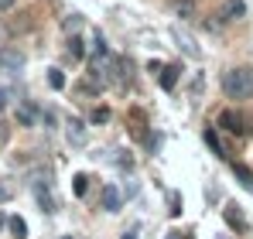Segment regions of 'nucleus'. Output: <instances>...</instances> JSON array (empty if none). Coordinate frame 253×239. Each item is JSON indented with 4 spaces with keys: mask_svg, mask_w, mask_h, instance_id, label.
Here are the masks:
<instances>
[{
    "mask_svg": "<svg viewBox=\"0 0 253 239\" xmlns=\"http://www.w3.org/2000/svg\"><path fill=\"white\" fill-rule=\"evenodd\" d=\"M222 92L229 99H250L253 96V69L250 65H236L222 76Z\"/></svg>",
    "mask_w": 253,
    "mask_h": 239,
    "instance_id": "f257e3e1",
    "label": "nucleus"
},
{
    "mask_svg": "<svg viewBox=\"0 0 253 239\" xmlns=\"http://www.w3.org/2000/svg\"><path fill=\"white\" fill-rule=\"evenodd\" d=\"M215 123H219V130H226V133H233V137H250L253 133L250 120L243 117L240 110H222V113L215 117Z\"/></svg>",
    "mask_w": 253,
    "mask_h": 239,
    "instance_id": "f03ea898",
    "label": "nucleus"
},
{
    "mask_svg": "<svg viewBox=\"0 0 253 239\" xmlns=\"http://www.w3.org/2000/svg\"><path fill=\"white\" fill-rule=\"evenodd\" d=\"M222 219H226V226H229L233 233H247V219H243V212H240L236 201H226V205H222Z\"/></svg>",
    "mask_w": 253,
    "mask_h": 239,
    "instance_id": "7ed1b4c3",
    "label": "nucleus"
},
{
    "mask_svg": "<svg viewBox=\"0 0 253 239\" xmlns=\"http://www.w3.org/2000/svg\"><path fill=\"white\" fill-rule=\"evenodd\" d=\"M0 69L10 72V76H17V72L24 69V55H21L17 48H0Z\"/></svg>",
    "mask_w": 253,
    "mask_h": 239,
    "instance_id": "20e7f679",
    "label": "nucleus"
},
{
    "mask_svg": "<svg viewBox=\"0 0 253 239\" xmlns=\"http://www.w3.org/2000/svg\"><path fill=\"white\" fill-rule=\"evenodd\" d=\"M31 192H35V201L42 205V212H55L58 205H55V199H51V192H48V181H31Z\"/></svg>",
    "mask_w": 253,
    "mask_h": 239,
    "instance_id": "39448f33",
    "label": "nucleus"
},
{
    "mask_svg": "<svg viewBox=\"0 0 253 239\" xmlns=\"http://www.w3.org/2000/svg\"><path fill=\"white\" fill-rule=\"evenodd\" d=\"M130 79H133V62L120 55L117 65H113V82H117V85H130Z\"/></svg>",
    "mask_w": 253,
    "mask_h": 239,
    "instance_id": "423d86ee",
    "label": "nucleus"
},
{
    "mask_svg": "<svg viewBox=\"0 0 253 239\" xmlns=\"http://www.w3.org/2000/svg\"><path fill=\"white\" fill-rule=\"evenodd\" d=\"M65 137H69V144L72 147H85V126H83V120H69L65 123Z\"/></svg>",
    "mask_w": 253,
    "mask_h": 239,
    "instance_id": "0eeeda50",
    "label": "nucleus"
},
{
    "mask_svg": "<svg viewBox=\"0 0 253 239\" xmlns=\"http://www.w3.org/2000/svg\"><path fill=\"white\" fill-rule=\"evenodd\" d=\"M219 17H226V21H243V17H247V3H243V0H222Z\"/></svg>",
    "mask_w": 253,
    "mask_h": 239,
    "instance_id": "6e6552de",
    "label": "nucleus"
},
{
    "mask_svg": "<svg viewBox=\"0 0 253 239\" xmlns=\"http://www.w3.org/2000/svg\"><path fill=\"white\" fill-rule=\"evenodd\" d=\"M171 38L178 41V48H181L185 55H192V58H199V55H202V51H199V44L185 35V28H171Z\"/></svg>",
    "mask_w": 253,
    "mask_h": 239,
    "instance_id": "1a4fd4ad",
    "label": "nucleus"
},
{
    "mask_svg": "<svg viewBox=\"0 0 253 239\" xmlns=\"http://www.w3.org/2000/svg\"><path fill=\"white\" fill-rule=\"evenodd\" d=\"M120 205H124L120 188H117V185H106V188H103V208H106V212H120Z\"/></svg>",
    "mask_w": 253,
    "mask_h": 239,
    "instance_id": "9d476101",
    "label": "nucleus"
},
{
    "mask_svg": "<svg viewBox=\"0 0 253 239\" xmlns=\"http://www.w3.org/2000/svg\"><path fill=\"white\" fill-rule=\"evenodd\" d=\"M178 76H181V69H178V65H165V69L158 72V85L168 92V89H174V85H178Z\"/></svg>",
    "mask_w": 253,
    "mask_h": 239,
    "instance_id": "9b49d317",
    "label": "nucleus"
},
{
    "mask_svg": "<svg viewBox=\"0 0 253 239\" xmlns=\"http://www.w3.org/2000/svg\"><path fill=\"white\" fill-rule=\"evenodd\" d=\"M168 7L181 21H192V17H195V0H168Z\"/></svg>",
    "mask_w": 253,
    "mask_h": 239,
    "instance_id": "f8f14e48",
    "label": "nucleus"
},
{
    "mask_svg": "<svg viewBox=\"0 0 253 239\" xmlns=\"http://www.w3.org/2000/svg\"><path fill=\"white\" fill-rule=\"evenodd\" d=\"M233 174H236V181L247 188V192H253V171L247 167V164H240V160H233Z\"/></svg>",
    "mask_w": 253,
    "mask_h": 239,
    "instance_id": "ddd939ff",
    "label": "nucleus"
},
{
    "mask_svg": "<svg viewBox=\"0 0 253 239\" xmlns=\"http://www.w3.org/2000/svg\"><path fill=\"white\" fill-rule=\"evenodd\" d=\"M83 28H85V21H83V17H79V14H69V17L62 21V31H65L69 38H76V35H79Z\"/></svg>",
    "mask_w": 253,
    "mask_h": 239,
    "instance_id": "4468645a",
    "label": "nucleus"
},
{
    "mask_svg": "<svg viewBox=\"0 0 253 239\" xmlns=\"http://www.w3.org/2000/svg\"><path fill=\"white\" fill-rule=\"evenodd\" d=\"M35 120H38V110H35V106H28V103L17 106V123H21V126H35Z\"/></svg>",
    "mask_w": 253,
    "mask_h": 239,
    "instance_id": "2eb2a0df",
    "label": "nucleus"
},
{
    "mask_svg": "<svg viewBox=\"0 0 253 239\" xmlns=\"http://www.w3.org/2000/svg\"><path fill=\"white\" fill-rule=\"evenodd\" d=\"M65 51H69V58L83 62V58H85V41L79 38V35H76V38H69V48H65Z\"/></svg>",
    "mask_w": 253,
    "mask_h": 239,
    "instance_id": "dca6fc26",
    "label": "nucleus"
},
{
    "mask_svg": "<svg viewBox=\"0 0 253 239\" xmlns=\"http://www.w3.org/2000/svg\"><path fill=\"white\" fill-rule=\"evenodd\" d=\"M89 181H92L89 174H76V178H72V192H76V199H85V192H89Z\"/></svg>",
    "mask_w": 253,
    "mask_h": 239,
    "instance_id": "f3484780",
    "label": "nucleus"
},
{
    "mask_svg": "<svg viewBox=\"0 0 253 239\" xmlns=\"http://www.w3.org/2000/svg\"><path fill=\"white\" fill-rule=\"evenodd\" d=\"M7 226H10V233H14V239H28V222H24L21 215H14V219H10Z\"/></svg>",
    "mask_w": 253,
    "mask_h": 239,
    "instance_id": "a211bd4d",
    "label": "nucleus"
},
{
    "mask_svg": "<svg viewBox=\"0 0 253 239\" xmlns=\"http://www.w3.org/2000/svg\"><path fill=\"white\" fill-rule=\"evenodd\" d=\"M48 85H51V89H62V85H65L62 69H48Z\"/></svg>",
    "mask_w": 253,
    "mask_h": 239,
    "instance_id": "6ab92c4d",
    "label": "nucleus"
},
{
    "mask_svg": "<svg viewBox=\"0 0 253 239\" xmlns=\"http://www.w3.org/2000/svg\"><path fill=\"white\" fill-rule=\"evenodd\" d=\"M206 144H209L212 151H215V154H219V158H222V154H226V151H222V147H219V137H215V133H212V130H206Z\"/></svg>",
    "mask_w": 253,
    "mask_h": 239,
    "instance_id": "aec40b11",
    "label": "nucleus"
},
{
    "mask_svg": "<svg viewBox=\"0 0 253 239\" xmlns=\"http://www.w3.org/2000/svg\"><path fill=\"white\" fill-rule=\"evenodd\" d=\"M171 215H181V195L178 192H171V208H168Z\"/></svg>",
    "mask_w": 253,
    "mask_h": 239,
    "instance_id": "412c9836",
    "label": "nucleus"
},
{
    "mask_svg": "<svg viewBox=\"0 0 253 239\" xmlns=\"http://www.w3.org/2000/svg\"><path fill=\"white\" fill-rule=\"evenodd\" d=\"M10 195H14V192H10V185H3V181H0V205H3V201H10Z\"/></svg>",
    "mask_w": 253,
    "mask_h": 239,
    "instance_id": "4be33fe9",
    "label": "nucleus"
},
{
    "mask_svg": "<svg viewBox=\"0 0 253 239\" xmlns=\"http://www.w3.org/2000/svg\"><path fill=\"white\" fill-rule=\"evenodd\" d=\"M92 120H96V123H106V120H110V110H103V106H99V110L92 113Z\"/></svg>",
    "mask_w": 253,
    "mask_h": 239,
    "instance_id": "5701e85b",
    "label": "nucleus"
},
{
    "mask_svg": "<svg viewBox=\"0 0 253 239\" xmlns=\"http://www.w3.org/2000/svg\"><path fill=\"white\" fill-rule=\"evenodd\" d=\"M206 28H209L212 35H219V31H222V24H219V21H206Z\"/></svg>",
    "mask_w": 253,
    "mask_h": 239,
    "instance_id": "b1692460",
    "label": "nucleus"
},
{
    "mask_svg": "<svg viewBox=\"0 0 253 239\" xmlns=\"http://www.w3.org/2000/svg\"><path fill=\"white\" fill-rule=\"evenodd\" d=\"M7 99H10V92H7V89H3V85H0V110H3V106H7Z\"/></svg>",
    "mask_w": 253,
    "mask_h": 239,
    "instance_id": "393cba45",
    "label": "nucleus"
},
{
    "mask_svg": "<svg viewBox=\"0 0 253 239\" xmlns=\"http://www.w3.org/2000/svg\"><path fill=\"white\" fill-rule=\"evenodd\" d=\"M10 7H14V0H0V14H3V10H10Z\"/></svg>",
    "mask_w": 253,
    "mask_h": 239,
    "instance_id": "a878e982",
    "label": "nucleus"
},
{
    "mask_svg": "<svg viewBox=\"0 0 253 239\" xmlns=\"http://www.w3.org/2000/svg\"><path fill=\"white\" fill-rule=\"evenodd\" d=\"M168 239H185V236H181V233H168Z\"/></svg>",
    "mask_w": 253,
    "mask_h": 239,
    "instance_id": "bb28decb",
    "label": "nucleus"
},
{
    "mask_svg": "<svg viewBox=\"0 0 253 239\" xmlns=\"http://www.w3.org/2000/svg\"><path fill=\"white\" fill-rule=\"evenodd\" d=\"M124 239H133V233H126V236H124Z\"/></svg>",
    "mask_w": 253,
    "mask_h": 239,
    "instance_id": "cd10ccee",
    "label": "nucleus"
},
{
    "mask_svg": "<svg viewBox=\"0 0 253 239\" xmlns=\"http://www.w3.org/2000/svg\"><path fill=\"white\" fill-rule=\"evenodd\" d=\"M219 239H229V236H219Z\"/></svg>",
    "mask_w": 253,
    "mask_h": 239,
    "instance_id": "c85d7f7f",
    "label": "nucleus"
}]
</instances>
